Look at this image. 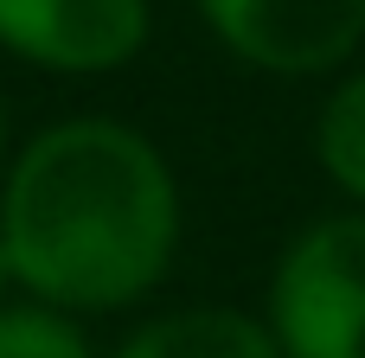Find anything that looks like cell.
<instances>
[{
    "label": "cell",
    "instance_id": "6da1fadb",
    "mask_svg": "<svg viewBox=\"0 0 365 358\" xmlns=\"http://www.w3.org/2000/svg\"><path fill=\"white\" fill-rule=\"evenodd\" d=\"M0 243L26 301L71 320L122 314L173 269L180 179L128 122H51L0 173Z\"/></svg>",
    "mask_w": 365,
    "mask_h": 358
},
{
    "label": "cell",
    "instance_id": "7a4b0ae2",
    "mask_svg": "<svg viewBox=\"0 0 365 358\" xmlns=\"http://www.w3.org/2000/svg\"><path fill=\"white\" fill-rule=\"evenodd\" d=\"M282 358H365V211L314 218L269 275Z\"/></svg>",
    "mask_w": 365,
    "mask_h": 358
},
{
    "label": "cell",
    "instance_id": "3957f363",
    "mask_svg": "<svg viewBox=\"0 0 365 358\" xmlns=\"http://www.w3.org/2000/svg\"><path fill=\"white\" fill-rule=\"evenodd\" d=\"M199 19L269 77H327L365 45V0H199Z\"/></svg>",
    "mask_w": 365,
    "mask_h": 358
},
{
    "label": "cell",
    "instance_id": "277c9868",
    "mask_svg": "<svg viewBox=\"0 0 365 358\" xmlns=\"http://www.w3.org/2000/svg\"><path fill=\"white\" fill-rule=\"evenodd\" d=\"M148 0H0V51L58 77H109L141 58Z\"/></svg>",
    "mask_w": 365,
    "mask_h": 358
},
{
    "label": "cell",
    "instance_id": "5b68a950",
    "mask_svg": "<svg viewBox=\"0 0 365 358\" xmlns=\"http://www.w3.org/2000/svg\"><path fill=\"white\" fill-rule=\"evenodd\" d=\"M115 358H282L269 320H250L244 307H173L135 327Z\"/></svg>",
    "mask_w": 365,
    "mask_h": 358
},
{
    "label": "cell",
    "instance_id": "8992f818",
    "mask_svg": "<svg viewBox=\"0 0 365 358\" xmlns=\"http://www.w3.org/2000/svg\"><path fill=\"white\" fill-rule=\"evenodd\" d=\"M314 154H321L327 179H334V186L365 211V70H353V77L321 102Z\"/></svg>",
    "mask_w": 365,
    "mask_h": 358
},
{
    "label": "cell",
    "instance_id": "52a82bcc",
    "mask_svg": "<svg viewBox=\"0 0 365 358\" xmlns=\"http://www.w3.org/2000/svg\"><path fill=\"white\" fill-rule=\"evenodd\" d=\"M0 358H96V352L71 314L38 307V301H6L0 307Z\"/></svg>",
    "mask_w": 365,
    "mask_h": 358
},
{
    "label": "cell",
    "instance_id": "ba28073f",
    "mask_svg": "<svg viewBox=\"0 0 365 358\" xmlns=\"http://www.w3.org/2000/svg\"><path fill=\"white\" fill-rule=\"evenodd\" d=\"M6 295H13V263H6V243H0V307H6Z\"/></svg>",
    "mask_w": 365,
    "mask_h": 358
},
{
    "label": "cell",
    "instance_id": "9c48e42d",
    "mask_svg": "<svg viewBox=\"0 0 365 358\" xmlns=\"http://www.w3.org/2000/svg\"><path fill=\"white\" fill-rule=\"evenodd\" d=\"M0 173H6V96H0Z\"/></svg>",
    "mask_w": 365,
    "mask_h": 358
}]
</instances>
